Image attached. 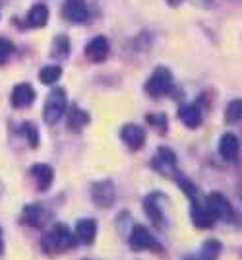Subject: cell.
Wrapping results in <instances>:
<instances>
[{"label": "cell", "instance_id": "7", "mask_svg": "<svg viewBox=\"0 0 242 260\" xmlns=\"http://www.w3.org/2000/svg\"><path fill=\"white\" fill-rule=\"evenodd\" d=\"M190 217H192V223L199 229H208L215 223V217L211 216V212L208 210L206 204H201L198 198L190 200Z\"/></svg>", "mask_w": 242, "mask_h": 260}, {"label": "cell", "instance_id": "10", "mask_svg": "<svg viewBox=\"0 0 242 260\" xmlns=\"http://www.w3.org/2000/svg\"><path fill=\"white\" fill-rule=\"evenodd\" d=\"M120 136L130 150H140L145 144V132L138 124H124L120 130Z\"/></svg>", "mask_w": 242, "mask_h": 260}, {"label": "cell", "instance_id": "6", "mask_svg": "<svg viewBox=\"0 0 242 260\" xmlns=\"http://www.w3.org/2000/svg\"><path fill=\"white\" fill-rule=\"evenodd\" d=\"M62 16L72 23L88 22L89 12H88V6H86V0H64Z\"/></svg>", "mask_w": 242, "mask_h": 260}, {"label": "cell", "instance_id": "20", "mask_svg": "<svg viewBox=\"0 0 242 260\" xmlns=\"http://www.w3.org/2000/svg\"><path fill=\"white\" fill-rule=\"evenodd\" d=\"M49 22V10L43 4H35L33 8L27 14V23L31 27H43L45 23Z\"/></svg>", "mask_w": 242, "mask_h": 260}, {"label": "cell", "instance_id": "29", "mask_svg": "<svg viewBox=\"0 0 242 260\" xmlns=\"http://www.w3.org/2000/svg\"><path fill=\"white\" fill-rule=\"evenodd\" d=\"M0 250H2V233H0Z\"/></svg>", "mask_w": 242, "mask_h": 260}, {"label": "cell", "instance_id": "4", "mask_svg": "<svg viewBox=\"0 0 242 260\" xmlns=\"http://www.w3.org/2000/svg\"><path fill=\"white\" fill-rule=\"evenodd\" d=\"M206 206L211 212V216L221 221H231L232 219V206L231 202L221 194V192H211L206 198Z\"/></svg>", "mask_w": 242, "mask_h": 260}, {"label": "cell", "instance_id": "21", "mask_svg": "<svg viewBox=\"0 0 242 260\" xmlns=\"http://www.w3.org/2000/svg\"><path fill=\"white\" fill-rule=\"evenodd\" d=\"M60 74H62V68H60V66L49 64V66H45V68H41L39 80H41L43 84H47V86H51V84H55L56 80L60 78Z\"/></svg>", "mask_w": 242, "mask_h": 260}, {"label": "cell", "instance_id": "2", "mask_svg": "<svg viewBox=\"0 0 242 260\" xmlns=\"http://www.w3.org/2000/svg\"><path fill=\"white\" fill-rule=\"evenodd\" d=\"M171 86H173L171 70H167L165 66H159V68H155L153 74L145 82V93L151 99H159L169 93Z\"/></svg>", "mask_w": 242, "mask_h": 260}, {"label": "cell", "instance_id": "25", "mask_svg": "<svg viewBox=\"0 0 242 260\" xmlns=\"http://www.w3.org/2000/svg\"><path fill=\"white\" fill-rule=\"evenodd\" d=\"M221 252V243L219 241H208L201 249V256H208V258H213Z\"/></svg>", "mask_w": 242, "mask_h": 260}, {"label": "cell", "instance_id": "22", "mask_svg": "<svg viewBox=\"0 0 242 260\" xmlns=\"http://www.w3.org/2000/svg\"><path fill=\"white\" fill-rule=\"evenodd\" d=\"M225 120L229 124L242 120V99H234V101H231L227 105V109H225Z\"/></svg>", "mask_w": 242, "mask_h": 260}, {"label": "cell", "instance_id": "13", "mask_svg": "<svg viewBox=\"0 0 242 260\" xmlns=\"http://www.w3.org/2000/svg\"><path fill=\"white\" fill-rule=\"evenodd\" d=\"M159 202H161V196L149 194L143 200V208H145V214L149 216V219L153 221V225L163 228L165 225V216H163V210L159 206Z\"/></svg>", "mask_w": 242, "mask_h": 260}, {"label": "cell", "instance_id": "24", "mask_svg": "<svg viewBox=\"0 0 242 260\" xmlns=\"http://www.w3.org/2000/svg\"><path fill=\"white\" fill-rule=\"evenodd\" d=\"M20 132H23V134H25L27 144H29L31 148H35V146L39 144V134H37V128H35L33 124H23L22 128H20Z\"/></svg>", "mask_w": 242, "mask_h": 260}, {"label": "cell", "instance_id": "3", "mask_svg": "<svg viewBox=\"0 0 242 260\" xmlns=\"http://www.w3.org/2000/svg\"><path fill=\"white\" fill-rule=\"evenodd\" d=\"M66 103H68L66 91H64L62 87H55V89L49 93L47 101H45V109H43L45 120H47L49 124H55L56 120H60V117H62L64 111H66Z\"/></svg>", "mask_w": 242, "mask_h": 260}, {"label": "cell", "instance_id": "14", "mask_svg": "<svg viewBox=\"0 0 242 260\" xmlns=\"http://www.w3.org/2000/svg\"><path fill=\"white\" fill-rule=\"evenodd\" d=\"M76 241L82 245H91L97 235V221L95 219H79L76 223Z\"/></svg>", "mask_w": 242, "mask_h": 260}, {"label": "cell", "instance_id": "12", "mask_svg": "<svg viewBox=\"0 0 242 260\" xmlns=\"http://www.w3.org/2000/svg\"><path fill=\"white\" fill-rule=\"evenodd\" d=\"M86 54H88L89 60H93V62H103L105 58H107V54H109V41H107V37H93L88 45H86Z\"/></svg>", "mask_w": 242, "mask_h": 260}, {"label": "cell", "instance_id": "23", "mask_svg": "<svg viewBox=\"0 0 242 260\" xmlns=\"http://www.w3.org/2000/svg\"><path fill=\"white\" fill-rule=\"evenodd\" d=\"M147 120H149V124H151L157 132H161V134H165V132H167V117L163 115V113L147 115Z\"/></svg>", "mask_w": 242, "mask_h": 260}, {"label": "cell", "instance_id": "9", "mask_svg": "<svg viewBox=\"0 0 242 260\" xmlns=\"http://www.w3.org/2000/svg\"><path fill=\"white\" fill-rule=\"evenodd\" d=\"M91 196H93V202L99 208H109L114 202V186L110 181L95 183L91 188Z\"/></svg>", "mask_w": 242, "mask_h": 260}, {"label": "cell", "instance_id": "26", "mask_svg": "<svg viewBox=\"0 0 242 260\" xmlns=\"http://www.w3.org/2000/svg\"><path fill=\"white\" fill-rule=\"evenodd\" d=\"M68 49H70V45H68V37L66 35H58V37L55 39V54L56 56H66Z\"/></svg>", "mask_w": 242, "mask_h": 260}, {"label": "cell", "instance_id": "11", "mask_svg": "<svg viewBox=\"0 0 242 260\" xmlns=\"http://www.w3.org/2000/svg\"><path fill=\"white\" fill-rule=\"evenodd\" d=\"M238 152H240V142H238V138H236L234 134H231V132L223 134L219 140L221 157H223L225 161H234V159L238 157Z\"/></svg>", "mask_w": 242, "mask_h": 260}, {"label": "cell", "instance_id": "5", "mask_svg": "<svg viewBox=\"0 0 242 260\" xmlns=\"http://www.w3.org/2000/svg\"><path fill=\"white\" fill-rule=\"evenodd\" d=\"M130 249L132 250H163L161 245L153 239V235L149 233V229L143 225H136L130 233Z\"/></svg>", "mask_w": 242, "mask_h": 260}, {"label": "cell", "instance_id": "1", "mask_svg": "<svg viewBox=\"0 0 242 260\" xmlns=\"http://www.w3.org/2000/svg\"><path fill=\"white\" fill-rule=\"evenodd\" d=\"M74 241L72 233L68 231L66 225H55L53 229H49L43 235L41 243H43V249L51 254H58V252H64V250L72 249L74 247Z\"/></svg>", "mask_w": 242, "mask_h": 260}, {"label": "cell", "instance_id": "15", "mask_svg": "<svg viewBox=\"0 0 242 260\" xmlns=\"http://www.w3.org/2000/svg\"><path fill=\"white\" fill-rule=\"evenodd\" d=\"M35 99V89L29 84H20L12 91V103L14 107H27Z\"/></svg>", "mask_w": 242, "mask_h": 260}, {"label": "cell", "instance_id": "18", "mask_svg": "<svg viewBox=\"0 0 242 260\" xmlns=\"http://www.w3.org/2000/svg\"><path fill=\"white\" fill-rule=\"evenodd\" d=\"M45 210L39 204H31V206H27L23 210L22 214V221L23 223H27V225H31V228H43L45 225Z\"/></svg>", "mask_w": 242, "mask_h": 260}, {"label": "cell", "instance_id": "27", "mask_svg": "<svg viewBox=\"0 0 242 260\" xmlns=\"http://www.w3.org/2000/svg\"><path fill=\"white\" fill-rule=\"evenodd\" d=\"M12 53H14V45L8 39H0V64L6 62Z\"/></svg>", "mask_w": 242, "mask_h": 260}, {"label": "cell", "instance_id": "19", "mask_svg": "<svg viewBox=\"0 0 242 260\" xmlns=\"http://www.w3.org/2000/svg\"><path fill=\"white\" fill-rule=\"evenodd\" d=\"M88 124H89V115L86 111H82V109L77 107L70 109V113H68V128L74 130V132H79V130L84 128V126H88Z\"/></svg>", "mask_w": 242, "mask_h": 260}, {"label": "cell", "instance_id": "17", "mask_svg": "<svg viewBox=\"0 0 242 260\" xmlns=\"http://www.w3.org/2000/svg\"><path fill=\"white\" fill-rule=\"evenodd\" d=\"M178 119L182 120L188 128H198L199 124H201V115H199L198 107L192 105V103L180 105V109H178Z\"/></svg>", "mask_w": 242, "mask_h": 260}, {"label": "cell", "instance_id": "8", "mask_svg": "<svg viewBox=\"0 0 242 260\" xmlns=\"http://www.w3.org/2000/svg\"><path fill=\"white\" fill-rule=\"evenodd\" d=\"M153 169L165 177H176V155L169 148H159L157 157L153 159Z\"/></svg>", "mask_w": 242, "mask_h": 260}, {"label": "cell", "instance_id": "16", "mask_svg": "<svg viewBox=\"0 0 242 260\" xmlns=\"http://www.w3.org/2000/svg\"><path fill=\"white\" fill-rule=\"evenodd\" d=\"M31 175L35 177V181H37V188L39 190H47L51 183H53V169H51V165H45V163H37L31 167Z\"/></svg>", "mask_w": 242, "mask_h": 260}, {"label": "cell", "instance_id": "28", "mask_svg": "<svg viewBox=\"0 0 242 260\" xmlns=\"http://www.w3.org/2000/svg\"><path fill=\"white\" fill-rule=\"evenodd\" d=\"M167 2H169V4H171V6H178V4H180V2H182V0H167Z\"/></svg>", "mask_w": 242, "mask_h": 260}]
</instances>
